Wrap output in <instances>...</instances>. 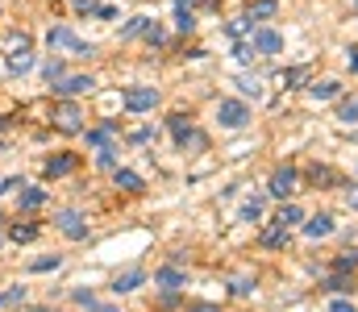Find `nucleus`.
Wrapping results in <instances>:
<instances>
[{
  "label": "nucleus",
  "instance_id": "31",
  "mask_svg": "<svg viewBox=\"0 0 358 312\" xmlns=\"http://www.w3.org/2000/svg\"><path fill=\"white\" fill-rule=\"evenodd\" d=\"M96 167L113 171V167H117V150H113V146H100V150H96Z\"/></svg>",
  "mask_w": 358,
  "mask_h": 312
},
{
  "label": "nucleus",
  "instance_id": "2",
  "mask_svg": "<svg viewBox=\"0 0 358 312\" xmlns=\"http://www.w3.org/2000/svg\"><path fill=\"white\" fill-rule=\"evenodd\" d=\"M50 121H55L63 133H80V129H84V108L63 96V101H55V108H50Z\"/></svg>",
  "mask_w": 358,
  "mask_h": 312
},
{
  "label": "nucleus",
  "instance_id": "7",
  "mask_svg": "<svg viewBox=\"0 0 358 312\" xmlns=\"http://www.w3.org/2000/svg\"><path fill=\"white\" fill-rule=\"evenodd\" d=\"M121 104H125L129 112H150V108L159 104V92H155V88H142V84H138V88H125Z\"/></svg>",
  "mask_w": 358,
  "mask_h": 312
},
{
  "label": "nucleus",
  "instance_id": "17",
  "mask_svg": "<svg viewBox=\"0 0 358 312\" xmlns=\"http://www.w3.org/2000/svg\"><path fill=\"white\" fill-rule=\"evenodd\" d=\"M146 29H150V17H129V21L121 25V42H134V38H146Z\"/></svg>",
  "mask_w": 358,
  "mask_h": 312
},
{
  "label": "nucleus",
  "instance_id": "11",
  "mask_svg": "<svg viewBox=\"0 0 358 312\" xmlns=\"http://www.w3.org/2000/svg\"><path fill=\"white\" fill-rule=\"evenodd\" d=\"M34 63L38 59H34V46H29V50H13L4 67H8V75H25V71H34Z\"/></svg>",
  "mask_w": 358,
  "mask_h": 312
},
{
  "label": "nucleus",
  "instance_id": "39",
  "mask_svg": "<svg viewBox=\"0 0 358 312\" xmlns=\"http://www.w3.org/2000/svg\"><path fill=\"white\" fill-rule=\"evenodd\" d=\"M76 304H84V309H88V304H96V296H92V292H84V288H80V292H76Z\"/></svg>",
  "mask_w": 358,
  "mask_h": 312
},
{
  "label": "nucleus",
  "instance_id": "43",
  "mask_svg": "<svg viewBox=\"0 0 358 312\" xmlns=\"http://www.w3.org/2000/svg\"><path fill=\"white\" fill-rule=\"evenodd\" d=\"M88 312H117L113 304H88Z\"/></svg>",
  "mask_w": 358,
  "mask_h": 312
},
{
  "label": "nucleus",
  "instance_id": "20",
  "mask_svg": "<svg viewBox=\"0 0 358 312\" xmlns=\"http://www.w3.org/2000/svg\"><path fill=\"white\" fill-rule=\"evenodd\" d=\"M300 221H304V208L300 205H283L279 216H275V225H283V229H292V225H300Z\"/></svg>",
  "mask_w": 358,
  "mask_h": 312
},
{
  "label": "nucleus",
  "instance_id": "19",
  "mask_svg": "<svg viewBox=\"0 0 358 312\" xmlns=\"http://www.w3.org/2000/svg\"><path fill=\"white\" fill-rule=\"evenodd\" d=\"M155 283L167 288V292H176V288H183V271L179 267H163V271H155Z\"/></svg>",
  "mask_w": 358,
  "mask_h": 312
},
{
  "label": "nucleus",
  "instance_id": "41",
  "mask_svg": "<svg viewBox=\"0 0 358 312\" xmlns=\"http://www.w3.org/2000/svg\"><path fill=\"white\" fill-rule=\"evenodd\" d=\"M13 188H21V179H17V175H13V179H0V196H4V192H13Z\"/></svg>",
  "mask_w": 358,
  "mask_h": 312
},
{
  "label": "nucleus",
  "instance_id": "3",
  "mask_svg": "<svg viewBox=\"0 0 358 312\" xmlns=\"http://www.w3.org/2000/svg\"><path fill=\"white\" fill-rule=\"evenodd\" d=\"M217 121L225 129H246L250 125V108H246V101H221L217 104Z\"/></svg>",
  "mask_w": 358,
  "mask_h": 312
},
{
  "label": "nucleus",
  "instance_id": "36",
  "mask_svg": "<svg viewBox=\"0 0 358 312\" xmlns=\"http://www.w3.org/2000/svg\"><path fill=\"white\" fill-rule=\"evenodd\" d=\"M304 80H308V71H304V67H292V71H283V84H287V88H296V84H304Z\"/></svg>",
  "mask_w": 358,
  "mask_h": 312
},
{
  "label": "nucleus",
  "instance_id": "40",
  "mask_svg": "<svg viewBox=\"0 0 358 312\" xmlns=\"http://www.w3.org/2000/svg\"><path fill=\"white\" fill-rule=\"evenodd\" d=\"M76 4V13H96V0H71Z\"/></svg>",
  "mask_w": 358,
  "mask_h": 312
},
{
  "label": "nucleus",
  "instance_id": "8",
  "mask_svg": "<svg viewBox=\"0 0 358 312\" xmlns=\"http://www.w3.org/2000/svg\"><path fill=\"white\" fill-rule=\"evenodd\" d=\"M96 88V80L92 75H63L59 84H55V92L59 96H84V92H92Z\"/></svg>",
  "mask_w": 358,
  "mask_h": 312
},
{
  "label": "nucleus",
  "instance_id": "27",
  "mask_svg": "<svg viewBox=\"0 0 358 312\" xmlns=\"http://www.w3.org/2000/svg\"><path fill=\"white\" fill-rule=\"evenodd\" d=\"M238 88H242L246 96H255V101L263 96V80H259V75H238Z\"/></svg>",
  "mask_w": 358,
  "mask_h": 312
},
{
  "label": "nucleus",
  "instance_id": "38",
  "mask_svg": "<svg viewBox=\"0 0 358 312\" xmlns=\"http://www.w3.org/2000/svg\"><path fill=\"white\" fill-rule=\"evenodd\" d=\"M329 292H350V279H346V275H342V271H338V275H334V279H329Z\"/></svg>",
  "mask_w": 358,
  "mask_h": 312
},
{
  "label": "nucleus",
  "instance_id": "14",
  "mask_svg": "<svg viewBox=\"0 0 358 312\" xmlns=\"http://www.w3.org/2000/svg\"><path fill=\"white\" fill-rule=\"evenodd\" d=\"M142 283H146V271H138V267H134V271H125V275H117V279H113V292H117V296H125V292H138Z\"/></svg>",
  "mask_w": 358,
  "mask_h": 312
},
{
  "label": "nucleus",
  "instance_id": "18",
  "mask_svg": "<svg viewBox=\"0 0 358 312\" xmlns=\"http://www.w3.org/2000/svg\"><path fill=\"white\" fill-rule=\"evenodd\" d=\"M113 138H117V121H104V125L88 129V146H108Z\"/></svg>",
  "mask_w": 358,
  "mask_h": 312
},
{
  "label": "nucleus",
  "instance_id": "21",
  "mask_svg": "<svg viewBox=\"0 0 358 312\" xmlns=\"http://www.w3.org/2000/svg\"><path fill=\"white\" fill-rule=\"evenodd\" d=\"M275 13H279V4H275V0H255L246 17H250V21H267V17H275Z\"/></svg>",
  "mask_w": 358,
  "mask_h": 312
},
{
  "label": "nucleus",
  "instance_id": "37",
  "mask_svg": "<svg viewBox=\"0 0 358 312\" xmlns=\"http://www.w3.org/2000/svg\"><path fill=\"white\" fill-rule=\"evenodd\" d=\"M234 59H238V63H250V59H255V46L238 42V46H234Z\"/></svg>",
  "mask_w": 358,
  "mask_h": 312
},
{
  "label": "nucleus",
  "instance_id": "24",
  "mask_svg": "<svg viewBox=\"0 0 358 312\" xmlns=\"http://www.w3.org/2000/svg\"><path fill=\"white\" fill-rule=\"evenodd\" d=\"M59 267H63V258H59V254H46V258H34V262H29V271H34V275H46V271H59Z\"/></svg>",
  "mask_w": 358,
  "mask_h": 312
},
{
  "label": "nucleus",
  "instance_id": "30",
  "mask_svg": "<svg viewBox=\"0 0 358 312\" xmlns=\"http://www.w3.org/2000/svg\"><path fill=\"white\" fill-rule=\"evenodd\" d=\"M29 46H34L29 34H8V38H4V50H8V54H13V50H29Z\"/></svg>",
  "mask_w": 358,
  "mask_h": 312
},
{
  "label": "nucleus",
  "instance_id": "25",
  "mask_svg": "<svg viewBox=\"0 0 358 312\" xmlns=\"http://www.w3.org/2000/svg\"><path fill=\"white\" fill-rule=\"evenodd\" d=\"M238 216H242V221H250V225H255V221H263V196H255V200H246Z\"/></svg>",
  "mask_w": 358,
  "mask_h": 312
},
{
  "label": "nucleus",
  "instance_id": "10",
  "mask_svg": "<svg viewBox=\"0 0 358 312\" xmlns=\"http://www.w3.org/2000/svg\"><path fill=\"white\" fill-rule=\"evenodd\" d=\"M259 54H279L283 50V38L275 34V29H255V42H250Z\"/></svg>",
  "mask_w": 358,
  "mask_h": 312
},
{
  "label": "nucleus",
  "instance_id": "12",
  "mask_svg": "<svg viewBox=\"0 0 358 312\" xmlns=\"http://www.w3.org/2000/svg\"><path fill=\"white\" fill-rule=\"evenodd\" d=\"M113 179H117V188H121V192H146L142 175H138V171H129V167H113Z\"/></svg>",
  "mask_w": 358,
  "mask_h": 312
},
{
  "label": "nucleus",
  "instance_id": "13",
  "mask_svg": "<svg viewBox=\"0 0 358 312\" xmlns=\"http://www.w3.org/2000/svg\"><path fill=\"white\" fill-rule=\"evenodd\" d=\"M304 233H308L313 242H321V237H329V233H334V216H329V212H317L313 221H304Z\"/></svg>",
  "mask_w": 358,
  "mask_h": 312
},
{
  "label": "nucleus",
  "instance_id": "45",
  "mask_svg": "<svg viewBox=\"0 0 358 312\" xmlns=\"http://www.w3.org/2000/svg\"><path fill=\"white\" fill-rule=\"evenodd\" d=\"M350 208H358V192H350Z\"/></svg>",
  "mask_w": 358,
  "mask_h": 312
},
{
  "label": "nucleus",
  "instance_id": "35",
  "mask_svg": "<svg viewBox=\"0 0 358 312\" xmlns=\"http://www.w3.org/2000/svg\"><path fill=\"white\" fill-rule=\"evenodd\" d=\"M355 267H358V246H355V250H346V254L338 258V271H342V275H346V271H355Z\"/></svg>",
  "mask_w": 358,
  "mask_h": 312
},
{
  "label": "nucleus",
  "instance_id": "23",
  "mask_svg": "<svg viewBox=\"0 0 358 312\" xmlns=\"http://www.w3.org/2000/svg\"><path fill=\"white\" fill-rule=\"evenodd\" d=\"M176 29L179 34H192V29H196V13H192L187 4H176Z\"/></svg>",
  "mask_w": 358,
  "mask_h": 312
},
{
  "label": "nucleus",
  "instance_id": "26",
  "mask_svg": "<svg viewBox=\"0 0 358 312\" xmlns=\"http://www.w3.org/2000/svg\"><path fill=\"white\" fill-rule=\"evenodd\" d=\"M263 246H267V250H279V246H287V229H283V225L267 229V233H263Z\"/></svg>",
  "mask_w": 358,
  "mask_h": 312
},
{
  "label": "nucleus",
  "instance_id": "34",
  "mask_svg": "<svg viewBox=\"0 0 358 312\" xmlns=\"http://www.w3.org/2000/svg\"><path fill=\"white\" fill-rule=\"evenodd\" d=\"M146 42H150V46H167V29L150 21V29H146Z\"/></svg>",
  "mask_w": 358,
  "mask_h": 312
},
{
  "label": "nucleus",
  "instance_id": "15",
  "mask_svg": "<svg viewBox=\"0 0 358 312\" xmlns=\"http://www.w3.org/2000/svg\"><path fill=\"white\" fill-rule=\"evenodd\" d=\"M42 205H46V188H25V184H21L17 208H21V212H34V208H42Z\"/></svg>",
  "mask_w": 358,
  "mask_h": 312
},
{
  "label": "nucleus",
  "instance_id": "29",
  "mask_svg": "<svg viewBox=\"0 0 358 312\" xmlns=\"http://www.w3.org/2000/svg\"><path fill=\"white\" fill-rule=\"evenodd\" d=\"M17 304H25V288H4L0 292V309H17Z\"/></svg>",
  "mask_w": 358,
  "mask_h": 312
},
{
  "label": "nucleus",
  "instance_id": "1",
  "mask_svg": "<svg viewBox=\"0 0 358 312\" xmlns=\"http://www.w3.org/2000/svg\"><path fill=\"white\" fill-rule=\"evenodd\" d=\"M46 46H50V50H76V54H84V59L96 54V46H92V42H80L67 25H50V29H46Z\"/></svg>",
  "mask_w": 358,
  "mask_h": 312
},
{
  "label": "nucleus",
  "instance_id": "4",
  "mask_svg": "<svg viewBox=\"0 0 358 312\" xmlns=\"http://www.w3.org/2000/svg\"><path fill=\"white\" fill-rule=\"evenodd\" d=\"M167 129H171V138H176L179 150H187V146H204V138L192 129V121H187L183 112H171V117H167Z\"/></svg>",
  "mask_w": 358,
  "mask_h": 312
},
{
  "label": "nucleus",
  "instance_id": "6",
  "mask_svg": "<svg viewBox=\"0 0 358 312\" xmlns=\"http://www.w3.org/2000/svg\"><path fill=\"white\" fill-rule=\"evenodd\" d=\"M55 225H59L71 242H84V237H88V221H84V212H76V208H63V212L55 216Z\"/></svg>",
  "mask_w": 358,
  "mask_h": 312
},
{
  "label": "nucleus",
  "instance_id": "32",
  "mask_svg": "<svg viewBox=\"0 0 358 312\" xmlns=\"http://www.w3.org/2000/svg\"><path fill=\"white\" fill-rule=\"evenodd\" d=\"M338 121H346V125H355V121H358V96H355V101H346L342 108H338Z\"/></svg>",
  "mask_w": 358,
  "mask_h": 312
},
{
  "label": "nucleus",
  "instance_id": "33",
  "mask_svg": "<svg viewBox=\"0 0 358 312\" xmlns=\"http://www.w3.org/2000/svg\"><path fill=\"white\" fill-rule=\"evenodd\" d=\"M246 29H250V17H238V21H229V25H225V34H229V38H246Z\"/></svg>",
  "mask_w": 358,
  "mask_h": 312
},
{
  "label": "nucleus",
  "instance_id": "28",
  "mask_svg": "<svg viewBox=\"0 0 358 312\" xmlns=\"http://www.w3.org/2000/svg\"><path fill=\"white\" fill-rule=\"evenodd\" d=\"M8 237H13L17 246H21V242H34V237H38V225H21V221H17V225L8 229Z\"/></svg>",
  "mask_w": 358,
  "mask_h": 312
},
{
  "label": "nucleus",
  "instance_id": "22",
  "mask_svg": "<svg viewBox=\"0 0 358 312\" xmlns=\"http://www.w3.org/2000/svg\"><path fill=\"white\" fill-rule=\"evenodd\" d=\"M42 75H46V84H59V80L67 75V63H63V59H46V63H42Z\"/></svg>",
  "mask_w": 358,
  "mask_h": 312
},
{
  "label": "nucleus",
  "instance_id": "5",
  "mask_svg": "<svg viewBox=\"0 0 358 312\" xmlns=\"http://www.w3.org/2000/svg\"><path fill=\"white\" fill-rule=\"evenodd\" d=\"M296 184H300L296 167H279V171L271 175V184H267V196H275V200H287V196L296 192Z\"/></svg>",
  "mask_w": 358,
  "mask_h": 312
},
{
  "label": "nucleus",
  "instance_id": "49",
  "mask_svg": "<svg viewBox=\"0 0 358 312\" xmlns=\"http://www.w3.org/2000/svg\"><path fill=\"white\" fill-rule=\"evenodd\" d=\"M355 8H358V0H355Z\"/></svg>",
  "mask_w": 358,
  "mask_h": 312
},
{
  "label": "nucleus",
  "instance_id": "44",
  "mask_svg": "<svg viewBox=\"0 0 358 312\" xmlns=\"http://www.w3.org/2000/svg\"><path fill=\"white\" fill-rule=\"evenodd\" d=\"M346 67H350V71H358V50H350V59H346Z\"/></svg>",
  "mask_w": 358,
  "mask_h": 312
},
{
  "label": "nucleus",
  "instance_id": "47",
  "mask_svg": "<svg viewBox=\"0 0 358 312\" xmlns=\"http://www.w3.org/2000/svg\"><path fill=\"white\" fill-rule=\"evenodd\" d=\"M0 129H4V121H0Z\"/></svg>",
  "mask_w": 358,
  "mask_h": 312
},
{
  "label": "nucleus",
  "instance_id": "46",
  "mask_svg": "<svg viewBox=\"0 0 358 312\" xmlns=\"http://www.w3.org/2000/svg\"><path fill=\"white\" fill-rule=\"evenodd\" d=\"M0 150H4V142H0Z\"/></svg>",
  "mask_w": 358,
  "mask_h": 312
},
{
  "label": "nucleus",
  "instance_id": "9",
  "mask_svg": "<svg viewBox=\"0 0 358 312\" xmlns=\"http://www.w3.org/2000/svg\"><path fill=\"white\" fill-rule=\"evenodd\" d=\"M76 167H80L76 154H55V158H46V179H63V175H71Z\"/></svg>",
  "mask_w": 358,
  "mask_h": 312
},
{
  "label": "nucleus",
  "instance_id": "16",
  "mask_svg": "<svg viewBox=\"0 0 358 312\" xmlns=\"http://www.w3.org/2000/svg\"><path fill=\"white\" fill-rule=\"evenodd\" d=\"M338 92H342V84L338 80H317L313 88H308V96L317 104H325V101H338Z\"/></svg>",
  "mask_w": 358,
  "mask_h": 312
},
{
  "label": "nucleus",
  "instance_id": "42",
  "mask_svg": "<svg viewBox=\"0 0 358 312\" xmlns=\"http://www.w3.org/2000/svg\"><path fill=\"white\" fill-rule=\"evenodd\" d=\"M329 312H355V304H350V300H334V304H329Z\"/></svg>",
  "mask_w": 358,
  "mask_h": 312
},
{
  "label": "nucleus",
  "instance_id": "48",
  "mask_svg": "<svg viewBox=\"0 0 358 312\" xmlns=\"http://www.w3.org/2000/svg\"><path fill=\"white\" fill-rule=\"evenodd\" d=\"M204 312H213V309H204Z\"/></svg>",
  "mask_w": 358,
  "mask_h": 312
}]
</instances>
